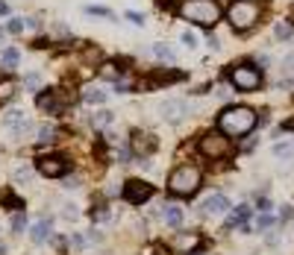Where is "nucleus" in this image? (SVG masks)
Wrapping results in <instances>:
<instances>
[{
	"label": "nucleus",
	"mask_w": 294,
	"mask_h": 255,
	"mask_svg": "<svg viewBox=\"0 0 294 255\" xmlns=\"http://www.w3.org/2000/svg\"><path fill=\"white\" fill-rule=\"evenodd\" d=\"M18 59H21V53H18L15 47H6V50L0 53V62H3L6 68H15V65H18Z\"/></svg>",
	"instance_id": "nucleus-21"
},
{
	"label": "nucleus",
	"mask_w": 294,
	"mask_h": 255,
	"mask_svg": "<svg viewBox=\"0 0 294 255\" xmlns=\"http://www.w3.org/2000/svg\"><path fill=\"white\" fill-rule=\"evenodd\" d=\"M53 138H56V129H53V126H41V129H38V141H41V144H50Z\"/></svg>",
	"instance_id": "nucleus-28"
},
{
	"label": "nucleus",
	"mask_w": 294,
	"mask_h": 255,
	"mask_svg": "<svg viewBox=\"0 0 294 255\" xmlns=\"http://www.w3.org/2000/svg\"><path fill=\"white\" fill-rule=\"evenodd\" d=\"M30 238H33L35 243H44V240L50 238V220L33 223V229H30Z\"/></svg>",
	"instance_id": "nucleus-15"
},
{
	"label": "nucleus",
	"mask_w": 294,
	"mask_h": 255,
	"mask_svg": "<svg viewBox=\"0 0 294 255\" xmlns=\"http://www.w3.org/2000/svg\"><path fill=\"white\" fill-rule=\"evenodd\" d=\"M180 41H183L186 47H197V35L191 33V30H186V33L180 35Z\"/></svg>",
	"instance_id": "nucleus-34"
},
{
	"label": "nucleus",
	"mask_w": 294,
	"mask_h": 255,
	"mask_svg": "<svg viewBox=\"0 0 294 255\" xmlns=\"http://www.w3.org/2000/svg\"><path fill=\"white\" fill-rule=\"evenodd\" d=\"M282 129H285V132H294V118L285 120V123H282Z\"/></svg>",
	"instance_id": "nucleus-42"
},
{
	"label": "nucleus",
	"mask_w": 294,
	"mask_h": 255,
	"mask_svg": "<svg viewBox=\"0 0 294 255\" xmlns=\"http://www.w3.org/2000/svg\"><path fill=\"white\" fill-rule=\"evenodd\" d=\"M127 21H133V24H144V15H139V12H127Z\"/></svg>",
	"instance_id": "nucleus-39"
},
{
	"label": "nucleus",
	"mask_w": 294,
	"mask_h": 255,
	"mask_svg": "<svg viewBox=\"0 0 294 255\" xmlns=\"http://www.w3.org/2000/svg\"><path fill=\"white\" fill-rule=\"evenodd\" d=\"M200 170L194 167V164H183V167H177L171 173V179H168V188H171L173 197H194L197 194V188H200Z\"/></svg>",
	"instance_id": "nucleus-3"
},
{
	"label": "nucleus",
	"mask_w": 294,
	"mask_h": 255,
	"mask_svg": "<svg viewBox=\"0 0 294 255\" xmlns=\"http://www.w3.org/2000/svg\"><path fill=\"white\" fill-rule=\"evenodd\" d=\"M274 35H277V41H288L294 35L291 24H277V27H274Z\"/></svg>",
	"instance_id": "nucleus-25"
},
{
	"label": "nucleus",
	"mask_w": 294,
	"mask_h": 255,
	"mask_svg": "<svg viewBox=\"0 0 294 255\" xmlns=\"http://www.w3.org/2000/svg\"><path fill=\"white\" fill-rule=\"evenodd\" d=\"M62 106H65V97H62L59 91H47V94H41V97H38V109H41V112H47V115H59V112H62Z\"/></svg>",
	"instance_id": "nucleus-9"
},
{
	"label": "nucleus",
	"mask_w": 294,
	"mask_h": 255,
	"mask_svg": "<svg viewBox=\"0 0 294 255\" xmlns=\"http://www.w3.org/2000/svg\"><path fill=\"white\" fill-rule=\"evenodd\" d=\"M271 223H274V217H271V214H268V211H262L259 217H256V229H268V226H271Z\"/></svg>",
	"instance_id": "nucleus-33"
},
{
	"label": "nucleus",
	"mask_w": 294,
	"mask_h": 255,
	"mask_svg": "<svg viewBox=\"0 0 294 255\" xmlns=\"http://www.w3.org/2000/svg\"><path fill=\"white\" fill-rule=\"evenodd\" d=\"M3 205L6 208H15V211H24V203L18 197H12V194H3Z\"/></svg>",
	"instance_id": "nucleus-29"
},
{
	"label": "nucleus",
	"mask_w": 294,
	"mask_h": 255,
	"mask_svg": "<svg viewBox=\"0 0 294 255\" xmlns=\"http://www.w3.org/2000/svg\"><path fill=\"white\" fill-rule=\"evenodd\" d=\"M250 214H253V211H250V205H236V208H232V214H229V220H226V226H229V229H247V217H250Z\"/></svg>",
	"instance_id": "nucleus-12"
},
{
	"label": "nucleus",
	"mask_w": 294,
	"mask_h": 255,
	"mask_svg": "<svg viewBox=\"0 0 294 255\" xmlns=\"http://www.w3.org/2000/svg\"><path fill=\"white\" fill-rule=\"evenodd\" d=\"M30 176H33V170H30V167H18L15 170V179H18V182H30Z\"/></svg>",
	"instance_id": "nucleus-36"
},
{
	"label": "nucleus",
	"mask_w": 294,
	"mask_h": 255,
	"mask_svg": "<svg viewBox=\"0 0 294 255\" xmlns=\"http://www.w3.org/2000/svg\"><path fill=\"white\" fill-rule=\"evenodd\" d=\"M291 24H294V9H291Z\"/></svg>",
	"instance_id": "nucleus-44"
},
{
	"label": "nucleus",
	"mask_w": 294,
	"mask_h": 255,
	"mask_svg": "<svg viewBox=\"0 0 294 255\" xmlns=\"http://www.w3.org/2000/svg\"><path fill=\"white\" fill-rule=\"evenodd\" d=\"M24 85H27V88H33V91H38V88H41V76H38V73H27Z\"/></svg>",
	"instance_id": "nucleus-32"
},
{
	"label": "nucleus",
	"mask_w": 294,
	"mask_h": 255,
	"mask_svg": "<svg viewBox=\"0 0 294 255\" xmlns=\"http://www.w3.org/2000/svg\"><path fill=\"white\" fill-rule=\"evenodd\" d=\"M279 73H282V82L285 85H294V56H288V59L282 62V70H279Z\"/></svg>",
	"instance_id": "nucleus-22"
},
{
	"label": "nucleus",
	"mask_w": 294,
	"mask_h": 255,
	"mask_svg": "<svg viewBox=\"0 0 294 255\" xmlns=\"http://www.w3.org/2000/svg\"><path fill=\"white\" fill-rule=\"evenodd\" d=\"M62 214H65L68 220H74V217H77L80 211H77V205H65V208H62Z\"/></svg>",
	"instance_id": "nucleus-38"
},
{
	"label": "nucleus",
	"mask_w": 294,
	"mask_h": 255,
	"mask_svg": "<svg viewBox=\"0 0 294 255\" xmlns=\"http://www.w3.org/2000/svg\"><path fill=\"white\" fill-rule=\"evenodd\" d=\"M274 155H279V158H291V147H288V144H277V147H274Z\"/></svg>",
	"instance_id": "nucleus-35"
},
{
	"label": "nucleus",
	"mask_w": 294,
	"mask_h": 255,
	"mask_svg": "<svg viewBox=\"0 0 294 255\" xmlns=\"http://www.w3.org/2000/svg\"><path fill=\"white\" fill-rule=\"evenodd\" d=\"M24 30H27V21H21V18H12L9 27H6V33H12V35H21Z\"/></svg>",
	"instance_id": "nucleus-26"
},
{
	"label": "nucleus",
	"mask_w": 294,
	"mask_h": 255,
	"mask_svg": "<svg viewBox=\"0 0 294 255\" xmlns=\"http://www.w3.org/2000/svg\"><path fill=\"white\" fill-rule=\"evenodd\" d=\"M291 214H294L291 205H282V208H279V220H291Z\"/></svg>",
	"instance_id": "nucleus-37"
},
{
	"label": "nucleus",
	"mask_w": 294,
	"mask_h": 255,
	"mask_svg": "<svg viewBox=\"0 0 294 255\" xmlns=\"http://www.w3.org/2000/svg\"><path fill=\"white\" fill-rule=\"evenodd\" d=\"M24 226H27V214H24V211H15V217H12V232H24Z\"/></svg>",
	"instance_id": "nucleus-30"
},
{
	"label": "nucleus",
	"mask_w": 294,
	"mask_h": 255,
	"mask_svg": "<svg viewBox=\"0 0 294 255\" xmlns=\"http://www.w3.org/2000/svg\"><path fill=\"white\" fill-rule=\"evenodd\" d=\"M200 211L203 214H224V211H229V200H226L224 194H212V197L203 200Z\"/></svg>",
	"instance_id": "nucleus-10"
},
{
	"label": "nucleus",
	"mask_w": 294,
	"mask_h": 255,
	"mask_svg": "<svg viewBox=\"0 0 294 255\" xmlns=\"http://www.w3.org/2000/svg\"><path fill=\"white\" fill-rule=\"evenodd\" d=\"M91 217H94V220H97V223H109V220H112V214H109V208H103V205H100V208H94V211H91Z\"/></svg>",
	"instance_id": "nucleus-31"
},
{
	"label": "nucleus",
	"mask_w": 294,
	"mask_h": 255,
	"mask_svg": "<svg viewBox=\"0 0 294 255\" xmlns=\"http://www.w3.org/2000/svg\"><path fill=\"white\" fill-rule=\"evenodd\" d=\"M112 120H115V115H112V112H97V115H91V118H88V123H91L94 129H106Z\"/></svg>",
	"instance_id": "nucleus-19"
},
{
	"label": "nucleus",
	"mask_w": 294,
	"mask_h": 255,
	"mask_svg": "<svg viewBox=\"0 0 294 255\" xmlns=\"http://www.w3.org/2000/svg\"><path fill=\"white\" fill-rule=\"evenodd\" d=\"M159 255H168V252H159Z\"/></svg>",
	"instance_id": "nucleus-45"
},
{
	"label": "nucleus",
	"mask_w": 294,
	"mask_h": 255,
	"mask_svg": "<svg viewBox=\"0 0 294 255\" xmlns=\"http://www.w3.org/2000/svg\"><path fill=\"white\" fill-rule=\"evenodd\" d=\"M253 126H256V112H253L250 106L224 109L221 118H218V129H221L226 138H242V135H247Z\"/></svg>",
	"instance_id": "nucleus-1"
},
{
	"label": "nucleus",
	"mask_w": 294,
	"mask_h": 255,
	"mask_svg": "<svg viewBox=\"0 0 294 255\" xmlns=\"http://www.w3.org/2000/svg\"><path fill=\"white\" fill-rule=\"evenodd\" d=\"M262 15V6L259 0H232L229 9H226V18L236 30H250Z\"/></svg>",
	"instance_id": "nucleus-4"
},
{
	"label": "nucleus",
	"mask_w": 294,
	"mask_h": 255,
	"mask_svg": "<svg viewBox=\"0 0 294 255\" xmlns=\"http://www.w3.org/2000/svg\"><path fill=\"white\" fill-rule=\"evenodd\" d=\"M159 112H162V118L171 120V123H177V120L186 118V106H183V103H162Z\"/></svg>",
	"instance_id": "nucleus-13"
},
{
	"label": "nucleus",
	"mask_w": 294,
	"mask_h": 255,
	"mask_svg": "<svg viewBox=\"0 0 294 255\" xmlns=\"http://www.w3.org/2000/svg\"><path fill=\"white\" fill-rule=\"evenodd\" d=\"M86 12H91V15H103V18H109V9H100V6H88Z\"/></svg>",
	"instance_id": "nucleus-40"
},
{
	"label": "nucleus",
	"mask_w": 294,
	"mask_h": 255,
	"mask_svg": "<svg viewBox=\"0 0 294 255\" xmlns=\"http://www.w3.org/2000/svg\"><path fill=\"white\" fill-rule=\"evenodd\" d=\"M15 88H18L15 79H0V100H9L15 94Z\"/></svg>",
	"instance_id": "nucleus-23"
},
{
	"label": "nucleus",
	"mask_w": 294,
	"mask_h": 255,
	"mask_svg": "<svg viewBox=\"0 0 294 255\" xmlns=\"http://www.w3.org/2000/svg\"><path fill=\"white\" fill-rule=\"evenodd\" d=\"M124 200L127 203H133V205H139V203H147L150 197H153V185L150 182H144V179H130L127 185H124Z\"/></svg>",
	"instance_id": "nucleus-7"
},
{
	"label": "nucleus",
	"mask_w": 294,
	"mask_h": 255,
	"mask_svg": "<svg viewBox=\"0 0 294 255\" xmlns=\"http://www.w3.org/2000/svg\"><path fill=\"white\" fill-rule=\"evenodd\" d=\"M200 246V235H194V232H183V235H177V249H183V252H194Z\"/></svg>",
	"instance_id": "nucleus-14"
},
{
	"label": "nucleus",
	"mask_w": 294,
	"mask_h": 255,
	"mask_svg": "<svg viewBox=\"0 0 294 255\" xmlns=\"http://www.w3.org/2000/svg\"><path fill=\"white\" fill-rule=\"evenodd\" d=\"M177 12L186 18V21H191V24H200V27H212V24L221 21L218 0H186Z\"/></svg>",
	"instance_id": "nucleus-2"
},
{
	"label": "nucleus",
	"mask_w": 294,
	"mask_h": 255,
	"mask_svg": "<svg viewBox=\"0 0 294 255\" xmlns=\"http://www.w3.org/2000/svg\"><path fill=\"white\" fill-rule=\"evenodd\" d=\"M71 246H74V249H83V246H86V240L80 238V235H74V238H71Z\"/></svg>",
	"instance_id": "nucleus-41"
},
{
	"label": "nucleus",
	"mask_w": 294,
	"mask_h": 255,
	"mask_svg": "<svg viewBox=\"0 0 294 255\" xmlns=\"http://www.w3.org/2000/svg\"><path fill=\"white\" fill-rule=\"evenodd\" d=\"M83 100H86L88 106H100V103H106V91L97 88V85H88L86 91H83Z\"/></svg>",
	"instance_id": "nucleus-16"
},
{
	"label": "nucleus",
	"mask_w": 294,
	"mask_h": 255,
	"mask_svg": "<svg viewBox=\"0 0 294 255\" xmlns=\"http://www.w3.org/2000/svg\"><path fill=\"white\" fill-rule=\"evenodd\" d=\"M21 120H24V112H21V109H12V112H6V115H3V123H6V126H12V129H15Z\"/></svg>",
	"instance_id": "nucleus-24"
},
{
	"label": "nucleus",
	"mask_w": 294,
	"mask_h": 255,
	"mask_svg": "<svg viewBox=\"0 0 294 255\" xmlns=\"http://www.w3.org/2000/svg\"><path fill=\"white\" fill-rule=\"evenodd\" d=\"M200 153L206 155V158H226V155L232 153V144L226 141L224 132H209L200 141Z\"/></svg>",
	"instance_id": "nucleus-5"
},
{
	"label": "nucleus",
	"mask_w": 294,
	"mask_h": 255,
	"mask_svg": "<svg viewBox=\"0 0 294 255\" xmlns=\"http://www.w3.org/2000/svg\"><path fill=\"white\" fill-rule=\"evenodd\" d=\"M162 211H165V223H168V226L177 229V226L183 223V208H180V205H165Z\"/></svg>",
	"instance_id": "nucleus-17"
},
{
	"label": "nucleus",
	"mask_w": 294,
	"mask_h": 255,
	"mask_svg": "<svg viewBox=\"0 0 294 255\" xmlns=\"http://www.w3.org/2000/svg\"><path fill=\"white\" fill-rule=\"evenodd\" d=\"M38 173L41 176H47V179H59V176H65L68 173V161L65 158H59V155H47V158H38Z\"/></svg>",
	"instance_id": "nucleus-8"
},
{
	"label": "nucleus",
	"mask_w": 294,
	"mask_h": 255,
	"mask_svg": "<svg viewBox=\"0 0 294 255\" xmlns=\"http://www.w3.org/2000/svg\"><path fill=\"white\" fill-rule=\"evenodd\" d=\"M0 15H9V3L6 0H0Z\"/></svg>",
	"instance_id": "nucleus-43"
},
{
	"label": "nucleus",
	"mask_w": 294,
	"mask_h": 255,
	"mask_svg": "<svg viewBox=\"0 0 294 255\" xmlns=\"http://www.w3.org/2000/svg\"><path fill=\"white\" fill-rule=\"evenodd\" d=\"M177 79H183V73H162V70H156L153 76H150V85H171V82H177Z\"/></svg>",
	"instance_id": "nucleus-18"
},
{
	"label": "nucleus",
	"mask_w": 294,
	"mask_h": 255,
	"mask_svg": "<svg viewBox=\"0 0 294 255\" xmlns=\"http://www.w3.org/2000/svg\"><path fill=\"white\" fill-rule=\"evenodd\" d=\"M232 85L239 88V91H256L262 85V70L253 68V65H239V68H232Z\"/></svg>",
	"instance_id": "nucleus-6"
},
{
	"label": "nucleus",
	"mask_w": 294,
	"mask_h": 255,
	"mask_svg": "<svg viewBox=\"0 0 294 255\" xmlns=\"http://www.w3.org/2000/svg\"><path fill=\"white\" fill-rule=\"evenodd\" d=\"M153 56L156 59H165V62H173V59H177V50H173L171 44L162 41V44H153Z\"/></svg>",
	"instance_id": "nucleus-20"
},
{
	"label": "nucleus",
	"mask_w": 294,
	"mask_h": 255,
	"mask_svg": "<svg viewBox=\"0 0 294 255\" xmlns=\"http://www.w3.org/2000/svg\"><path fill=\"white\" fill-rule=\"evenodd\" d=\"M100 73H103L106 79H112V82H115V79H118V73H121V70H118V65H112V62H106L103 68H100Z\"/></svg>",
	"instance_id": "nucleus-27"
},
{
	"label": "nucleus",
	"mask_w": 294,
	"mask_h": 255,
	"mask_svg": "<svg viewBox=\"0 0 294 255\" xmlns=\"http://www.w3.org/2000/svg\"><path fill=\"white\" fill-rule=\"evenodd\" d=\"M133 150L139 155H150L156 150V135H150V132H136L133 135Z\"/></svg>",
	"instance_id": "nucleus-11"
}]
</instances>
